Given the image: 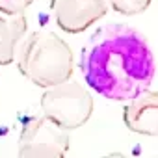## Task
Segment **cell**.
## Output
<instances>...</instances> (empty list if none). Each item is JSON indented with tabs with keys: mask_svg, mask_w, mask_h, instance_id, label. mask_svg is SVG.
Here are the masks:
<instances>
[{
	"mask_svg": "<svg viewBox=\"0 0 158 158\" xmlns=\"http://www.w3.org/2000/svg\"><path fill=\"white\" fill-rule=\"evenodd\" d=\"M28 34V21L24 15L0 13V65L15 61L17 50Z\"/></svg>",
	"mask_w": 158,
	"mask_h": 158,
	"instance_id": "7",
	"label": "cell"
},
{
	"mask_svg": "<svg viewBox=\"0 0 158 158\" xmlns=\"http://www.w3.org/2000/svg\"><path fill=\"white\" fill-rule=\"evenodd\" d=\"M56 24L67 34H82L108 13L106 0H50Z\"/></svg>",
	"mask_w": 158,
	"mask_h": 158,
	"instance_id": "5",
	"label": "cell"
},
{
	"mask_svg": "<svg viewBox=\"0 0 158 158\" xmlns=\"http://www.w3.org/2000/svg\"><path fill=\"white\" fill-rule=\"evenodd\" d=\"M35 0H0V13L2 15H24V11Z\"/></svg>",
	"mask_w": 158,
	"mask_h": 158,
	"instance_id": "9",
	"label": "cell"
},
{
	"mask_svg": "<svg viewBox=\"0 0 158 158\" xmlns=\"http://www.w3.org/2000/svg\"><path fill=\"white\" fill-rule=\"evenodd\" d=\"M86 84L101 97L128 102L154 78V56L147 39L125 23L99 26L80 52Z\"/></svg>",
	"mask_w": 158,
	"mask_h": 158,
	"instance_id": "1",
	"label": "cell"
},
{
	"mask_svg": "<svg viewBox=\"0 0 158 158\" xmlns=\"http://www.w3.org/2000/svg\"><path fill=\"white\" fill-rule=\"evenodd\" d=\"M15 58L19 71L32 84L43 89L71 80L74 73L71 47L58 34L48 30L26 34Z\"/></svg>",
	"mask_w": 158,
	"mask_h": 158,
	"instance_id": "2",
	"label": "cell"
},
{
	"mask_svg": "<svg viewBox=\"0 0 158 158\" xmlns=\"http://www.w3.org/2000/svg\"><path fill=\"white\" fill-rule=\"evenodd\" d=\"M69 134L43 115L26 119L15 158H67Z\"/></svg>",
	"mask_w": 158,
	"mask_h": 158,
	"instance_id": "4",
	"label": "cell"
},
{
	"mask_svg": "<svg viewBox=\"0 0 158 158\" xmlns=\"http://www.w3.org/2000/svg\"><path fill=\"white\" fill-rule=\"evenodd\" d=\"M154 158H158V154H156V156H154Z\"/></svg>",
	"mask_w": 158,
	"mask_h": 158,
	"instance_id": "11",
	"label": "cell"
},
{
	"mask_svg": "<svg viewBox=\"0 0 158 158\" xmlns=\"http://www.w3.org/2000/svg\"><path fill=\"white\" fill-rule=\"evenodd\" d=\"M102 158H128V156L123 152H110V154H104Z\"/></svg>",
	"mask_w": 158,
	"mask_h": 158,
	"instance_id": "10",
	"label": "cell"
},
{
	"mask_svg": "<svg viewBox=\"0 0 158 158\" xmlns=\"http://www.w3.org/2000/svg\"><path fill=\"white\" fill-rule=\"evenodd\" d=\"M125 127L141 136H158V91H143L123 108Z\"/></svg>",
	"mask_w": 158,
	"mask_h": 158,
	"instance_id": "6",
	"label": "cell"
},
{
	"mask_svg": "<svg viewBox=\"0 0 158 158\" xmlns=\"http://www.w3.org/2000/svg\"><path fill=\"white\" fill-rule=\"evenodd\" d=\"M39 104L43 117L65 132L84 127L93 114L91 93L74 80L45 89Z\"/></svg>",
	"mask_w": 158,
	"mask_h": 158,
	"instance_id": "3",
	"label": "cell"
},
{
	"mask_svg": "<svg viewBox=\"0 0 158 158\" xmlns=\"http://www.w3.org/2000/svg\"><path fill=\"white\" fill-rule=\"evenodd\" d=\"M108 8L121 15H138L143 13L152 0H106Z\"/></svg>",
	"mask_w": 158,
	"mask_h": 158,
	"instance_id": "8",
	"label": "cell"
}]
</instances>
